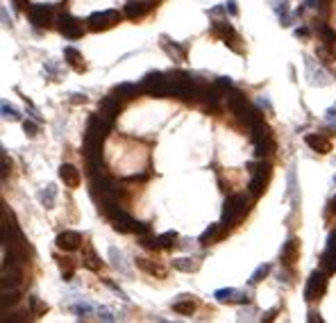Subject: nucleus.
I'll list each match as a JSON object with an SVG mask.
<instances>
[{"instance_id": "obj_19", "label": "nucleus", "mask_w": 336, "mask_h": 323, "mask_svg": "<svg viewBox=\"0 0 336 323\" xmlns=\"http://www.w3.org/2000/svg\"><path fill=\"white\" fill-rule=\"evenodd\" d=\"M145 14H148V5L141 3V0H130V3L125 5V16L128 18L136 21V18L145 16Z\"/></svg>"}, {"instance_id": "obj_4", "label": "nucleus", "mask_w": 336, "mask_h": 323, "mask_svg": "<svg viewBox=\"0 0 336 323\" xmlns=\"http://www.w3.org/2000/svg\"><path fill=\"white\" fill-rule=\"evenodd\" d=\"M141 89L148 91L150 96H173V80L171 75H164V73H150L143 78Z\"/></svg>"}, {"instance_id": "obj_15", "label": "nucleus", "mask_w": 336, "mask_h": 323, "mask_svg": "<svg viewBox=\"0 0 336 323\" xmlns=\"http://www.w3.org/2000/svg\"><path fill=\"white\" fill-rule=\"evenodd\" d=\"M214 298H218L220 303H248V294L236 289H218Z\"/></svg>"}, {"instance_id": "obj_11", "label": "nucleus", "mask_w": 336, "mask_h": 323, "mask_svg": "<svg viewBox=\"0 0 336 323\" xmlns=\"http://www.w3.org/2000/svg\"><path fill=\"white\" fill-rule=\"evenodd\" d=\"M298 257H300V239H296V237H291L284 246H282L280 251V262L284 264V267H293V264L298 262Z\"/></svg>"}, {"instance_id": "obj_31", "label": "nucleus", "mask_w": 336, "mask_h": 323, "mask_svg": "<svg viewBox=\"0 0 336 323\" xmlns=\"http://www.w3.org/2000/svg\"><path fill=\"white\" fill-rule=\"evenodd\" d=\"M30 305H32V314H34V316L46 314V312H48V305L41 303V300L36 298V296H32V298H30Z\"/></svg>"}, {"instance_id": "obj_10", "label": "nucleus", "mask_w": 336, "mask_h": 323, "mask_svg": "<svg viewBox=\"0 0 336 323\" xmlns=\"http://www.w3.org/2000/svg\"><path fill=\"white\" fill-rule=\"evenodd\" d=\"M55 243H57V248H59V251L73 253V251H77V248H80L82 235H80V232H75V230H64V232H59V235H57Z\"/></svg>"}, {"instance_id": "obj_13", "label": "nucleus", "mask_w": 336, "mask_h": 323, "mask_svg": "<svg viewBox=\"0 0 336 323\" xmlns=\"http://www.w3.org/2000/svg\"><path fill=\"white\" fill-rule=\"evenodd\" d=\"M118 98H120L118 93H116V96H104L102 103H100V116H104L109 123H114L118 112H120V100Z\"/></svg>"}, {"instance_id": "obj_38", "label": "nucleus", "mask_w": 336, "mask_h": 323, "mask_svg": "<svg viewBox=\"0 0 336 323\" xmlns=\"http://www.w3.org/2000/svg\"><path fill=\"white\" fill-rule=\"evenodd\" d=\"M227 9H229L232 16H236V3H234V0H229V3H227Z\"/></svg>"}, {"instance_id": "obj_7", "label": "nucleus", "mask_w": 336, "mask_h": 323, "mask_svg": "<svg viewBox=\"0 0 336 323\" xmlns=\"http://www.w3.org/2000/svg\"><path fill=\"white\" fill-rule=\"evenodd\" d=\"M255 168V166H252ZM270 164H259L252 173V180H250V194L252 196H261L268 187V180H270Z\"/></svg>"}, {"instance_id": "obj_25", "label": "nucleus", "mask_w": 336, "mask_h": 323, "mask_svg": "<svg viewBox=\"0 0 336 323\" xmlns=\"http://www.w3.org/2000/svg\"><path fill=\"white\" fill-rule=\"evenodd\" d=\"M55 196H57L55 184H48L46 189H41V192H39V200H41V205H46V207H52V205H55Z\"/></svg>"}, {"instance_id": "obj_16", "label": "nucleus", "mask_w": 336, "mask_h": 323, "mask_svg": "<svg viewBox=\"0 0 336 323\" xmlns=\"http://www.w3.org/2000/svg\"><path fill=\"white\" fill-rule=\"evenodd\" d=\"M307 146L309 148H313L316 153H320V155H325V153H329L332 150V141L327 139V137H323V135H307Z\"/></svg>"}, {"instance_id": "obj_1", "label": "nucleus", "mask_w": 336, "mask_h": 323, "mask_svg": "<svg viewBox=\"0 0 336 323\" xmlns=\"http://www.w3.org/2000/svg\"><path fill=\"white\" fill-rule=\"evenodd\" d=\"M102 212L109 216V219H112V223H114V227H116L118 232H136V235H145V232H148V225L141 223V221H136V219H132V216L120 207L116 200L104 203Z\"/></svg>"}, {"instance_id": "obj_2", "label": "nucleus", "mask_w": 336, "mask_h": 323, "mask_svg": "<svg viewBox=\"0 0 336 323\" xmlns=\"http://www.w3.org/2000/svg\"><path fill=\"white\" fill-rule=\"evenodd\" d=\"M245 212H248V198H245L243 194L229 196V198L225 200V205H223V221H220V225L223 227H234L245 216Z\"/></svg>"}, {"instance_id": "obj_36", "label": "nucleus", "mask_w": 336, "mask_h": 323, "mask_svg": "<svg viewBox=\"0 0 336 323\" xmlns=\"http://www.w3.org/2000/svg\"><path fill=\"white\" fill-rule=\"evenodd\" d=\"M9 166H12V162L7 164V155H3V178L9 173Z\"/></svg>"}, {"instance_id": "obj_12", "label": "nucleus", "mask_w": 336, "mask_h": 323, "mask_svg": "<svg viewBox=\"0 0 336 323\" xmlns=\"http://www.w3.org/2000/svg\"><path fill=\"white\" fill-rule=\"evenodd\" d=\"M30 21L36 28H48L52 23V7L50 5H34V7H30Z\"/></svg>"}, {"instance_id": "obj_20", "label": "nucleus", "mask_w": 336, "mask_h": 323, "mask_svg": "<svg viewBox=\"0 0 336 323\" xmlns=\"http://www.w3.org/2000/svg\"><path fill=\"white\" fill-rule=\"evenodd\" d=\"M64 57L68 60V64L75 68V71H87V64H84L82 52H77L75 48H66L64 50Z\"/></svg>"}, {"instance_id": "obj_5", "label": "nucleus", "mask_w": 336, "mask_h": 323, "mask_svg": "<svg viewBox=\"0 0 336 323\" xmlns=\"http://www.w3.org/2000/svg\"><path fill=\"white\" fill-rule=\"evenodd\" d=\"M118 21H120V14L116 9H104V12H93L91 16H89L87 25L93 32H100V30H109V28H114V25H118Z\"/></svg>"}, {"instance_id": "obj_22", "label": "nucleus", "mask_w": 336, "mask_h": 323, "mask_svg": "<svg viewBox=\"0 0 336 323\" xmlns=\"http://www.w3.org/2000/svg\"><path fill=\"white\" fill-rule=\"evenodd\" d=\"M193 310H196V303L191 300V296H182L180 300L173 303V312L177 314H193Z\"/></svg>"}, {"instance_id": "obj_3", "label": "nucleus", "mask_w": 336, "mask_h": 323, "mask_svg": "<svg viewBox=\"0 0 336 323\" xmlns=\"http://www.w3.org/2000/svg\"><path fill=\"white\" fill-rule=\"evenodd\" d=\"M252 141H255V155L259 157H266L270 155L272 150H275V139H272V130L266 125V121H257L255 125H252Z\"/></svg>"}, {"instance_id": "obj_6", "label": "nucleus", "mask_w": 336, "mask_h": 323, "mask_svg": "<svg viewBox=\"0 0 336 323\" xmlns=\"http://www.w3.org/2000/svg\"><path fill=\"white\" fill-rule=\"evenodd\" d=\"M325 289H327V273L325 271H313L307 280V287H304V298H307L309 303H313V300L323 298Z\"/></svg>"}, {"instance_id": "obj_24", "label": "nucleus", "mask_w": 336, "mask_h": 323, "mask_svg": "<svg viewBox=\"0 0 336 323\" xmlns=\"http://www.w3.org/2000/svg\"><path fill=\"white\" fill-rule=\"evenodd\" d=\"M136 264H139L141 269H143L145 273H150V275H157V278H164L166 271L161 267H157V264H150V259H143V257H139L136 259Z\"/></svg>"}, {"instance_id": "obj_37", "label": "nucleus", "mask_w": 336, "mask_h": 323, "mask_svg": "<svg viewBox=\"0 0 336 323\" xmlns=\"http://www.w3.org/2000/svg\"><path fill=\"white\" fill-rule=\"evenodd\" d=\"M12 3H14V7H16V9H25V7H28V0H12Z\"/></svg>"}, {"instance_id": "obj_17", "label": "nucleus", "mask_w": 336, "mask_h": 323, "mask_svg": "<svg viewBox=\"0 0 336 323\" xmlns=\"http://www.w3.org/2000/svg\"><path fill=\"white\" fill-rule=\"evenodd\" d=\"M225 103H227V107L232 109L234 114H241L245 107H248V100L243 98V93H241V91H229V93H225Z\"/></svg>"}, {"instance_id": "obj_14", "label": "nucleus", "mask_w": 336, "mask_h": 323, "mask_svg": "<svg viewBox=\"0 0 336 323\" xmlns=\"http://www.w3.org/2000/svg\"><path fill=\"white\" fill-rule=\"evenodd\" d=\"M59 178H61V182L66 184V187H71V189H75V187H80V171H77L73 164H61L59 166Z\"/></svg>"}, {"instance_id": "obj_28", "label": "nucleus", "mask_w": 336, "mask_h": 323, "mask_svg": "<svg viewBox=\"0 0 336 323\" xmlns=\"http://www.w3.org/2000/svg\"><path fill=\"white\" fill-rule=\"evenodd\" d=\"M268 273H270V267H268V264H261V267H259V269H257L255 273L250 275V284H257V282H261V280H264V278H266V275H268Z\"/></svg>"}, {"instance_id": "obj_39", "label": "nucleus", "mask_w": 336, "mask_h": 323, "mask_svg": "<svg viewBox=\"0 0 336 323\" xmlns=\"http://www.w3.org/2000/svg\"><path fill=\"white\" fill-rule=\"evenodd\" d=\"M309 321H311V323H316V321H318V323H320L323 319H320V316L316 314V312H309Z\"/></svg>"}, {"instance_id": "obj_35", "label": "nucleus", "mask_w": 336, "mask_h": 323, "mask_svg": "<svg viewBox=\"0 0 336 323\" xmlns=\"http://www.w3.org/2000/svg\"><path fill=\"white\" fill-rule=\"evenodd\" d=\"M23 130H25V132H28V135H30V137H34V135H36V132H39V128H36V125L32 123V121H25V123H23Z\"/></svg>"}, {"instance_id": "obj_33", "label": "nucleus", "mask_w": 336, "mask_h": 323, "mask_svg": "<svg viewBox=\"0 0 336 323\" xmlns=\"http://www.w3.org/2000/svg\"><path fill=\"white\" fill-rule=\"evenodd\" d=\"M59 267H61V273H64L66 280L73 278V271H75V269H73V262H71V259H59Z\"/></svg>"}, {"instance_id": "obj_27", "label": "nucleus", "mask_w": 336, "mask_h": 323, "mask_svg": "<svg viewBox=\"0 0 336 323\" xmlns=\"http://www.w3.org/2000/svg\"><path fill=\"white\" fill-rule=\"evenodd\" d=\"M173 267L177 269V271H193V269L198 267L196 262H193V259H188V257H180V259H173Z\"/></svg>"}, {"instance_id": "obj_26", "label": "nucleus", "mask_w": 336, "mask_h": 323, "mask_svg": "<svg viewBox=\"0 0 336 323\" xmlns=\"http://www.w3.org/2000/svg\"><path fill=\"white\" fill-rule=\"evenodd\" d=\"M164 41H166V44H164V48H166L168 55H171V57H175V60H184V48H180V46H177L175 41H168L166 36H164Z\"/></svg>"}, {"instance_id": "obj_34", "label": "nucleus", "mask_w": 336, "mask_h": 323, "mask_svg": "<svg viewBox=\"0 0 336 323\" xmlns=\"http://www.w3.org/2000/svg\"><path fill=\"white\" fill-rule=\"evenodd\" d=\"M3 114L5 119H18V112L14 107H9V105H3Z\"/></svg>"}, {"instance_id": "obj_40", "label": "nucleus", "mask_w": 336, "mask_h": 323, "mask_svg": "<svg viewBox=\"0 0 336 323\" xmlns=\"http://www.w3.org/2000/svg\"><path fill=\"white\" fill-rule=\"evenodd\" d=\"M307 5H309V7H316V5H318V0H307Z\"/></svg>"}, {"instance_id": "obj_29", "label": "nucleus", "mask_w": 336, "mask_h": 323, "mask_svg": "<svg viewBox=\"0 0 336 323\" xmlns=\"http://www.w3.org/2000/svg\"><path fill=\"white\" fill-rule=\"evenodd\" d=\"M136 91H139V87H136V84H120V87H116V93H118L120 98H132Z\"/></svg>"}, {"instance_id": "obj_23", "label": "nucleus", "mask_w": 336, "mask_h": 323, "mask_svg": "<svg viewBox=\"0 0 336 323\" xmlns=\"http://www.w3.org/2000/svg\"><path fill=\"white\" fill-rule=\"evenodd\" d=\"M82 262H84V267H89V269H91V271H98V269H100V259H98V255H96V253H93V248H91V246H87V248H84Z\"/></svg>"}, {"instance_id": "obj_8", "label": "nucleus", "mask_w": 336, "mask_h": 323, "mask_svg": "<svg viewBox=\"0 0 336 323\" xmlns=\"http://www.w3.org/2000/svg\"><path fill=\"white\" fill-rule=\"evenodd\" d=\"M59 32L64 36H68V39H80L84 34V25H82V21L73 18L71 14H61L59 16Z\"/></svg>"}, {"instance_id": "obj_41", "label": "nucleus", "mask_w": 336, "mask_h": 323, "mask_svg": "<svg viewBox=\"0 0 336 323\" xmlns=\"http://www.w3.org/2000/svg\"><path fill=\"white\" fill-rule=\"evenodd\" d=\"M332 205H334V212H336V196H334V200H332Z\"/></svg>"}, {"instance_id": "obj_32", "label": "nucleus", "mask_w": 336, "mask_h": 323, "mask_svg": "<svg viewBox=\"0 0 336 323\" xmlns=\"http://www.w3.org/2000/svg\"><path fill=\"white\" fill-rule=\"evenodd\" d=\"M16 300H18L16 289H12V291H9V294H7V289H3V310H5V307H7V305H14V303H16Z\"/></svg>"}, {"instance_id": "obj_30", "label": "nucleus", "mask_w": 336, "mask_h": 323, "mask_svg": "<svg viewBox=\"0 0 336 323\" xmlns=\"http://www.w3.org/2000/svg\"><path fill=\"white\" fill-rule=\"evenodd\" d=\"M216 232H218V223H214V225H209V227H207V230H204V232H202V235H200V243H202V246H209V241H212V239H214V237H216Z\"/></svg>"}, {"instance_id": "obj_21", "label": "nucleus", "mask_w": 336, "mask_h": 323, "mask_svg": "<svg viewBox=\"0 0 336 323\" xmlns=\"http://www.w3.org/2000/svg\"><path fill=\"white\" fill-rule=\"evenodd\" d=\"M177 241V232L175 230H168L164 235L155 237V251H161V248H173Z\"/></svg>"}, {"instance_id": "obj_18", "label": "nucleus", "mask_w": 336, "mask_h": 323, "mask_svg": "<svg viewBox=\"0 0 336 323\" xmlns=\"http://www.w3.org/2000/svg\"><path fill=\"white\" fill-rule=\"evenodd\" d=\"M214 34L220 36V39L225 41V44H229L234 48V44L232 41L236 39V32H234V28L229 23H214ZM234 50H239V48H234Z\"/></svg>"}, {"instance_id": "obj_9", "label": "nucleus", "mask_w": 336, "mask_h": 323, "mask_svg": "<svg viewBox=\"0 0 336 323\" xmlns=\"http://www.w3.org/2000/svg\"><path fill=\"white\" fill-rule=\"evenodd\" d=\"M320 264H323L325 273H334V271H336V230L329 232L327 246H325V253L320 255Z\"/></svg>"}]
</instances>
